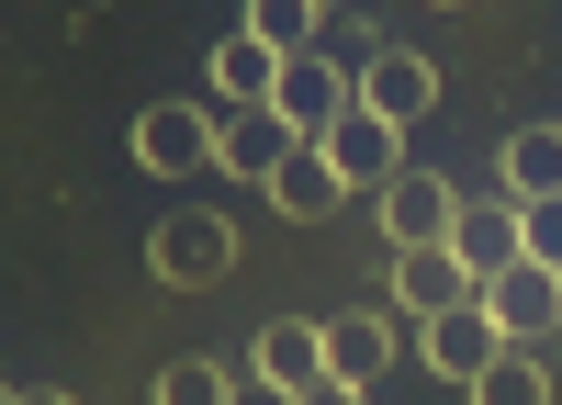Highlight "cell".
<instances>
[{"label": "cell", "mask_w": 562, "mask_h": 405, "mask_svg": "<svg viewBox=\"0 0 562 405\" xmlns=\"http://www.w3.org/2000/svg\"><path fill=\"white\" fill-rule=\"evenodd\" d=\"M315 147H326V169H338L349 192H383V180L405 169V124H383V113H360V102H349L338 124L315 135Z\"/></svg>", "instance_id": "cell-6"}, {"label": "cell", "mask_w": 562, "mask_h": 405, "mask_svg": "<svg viewBox=\"0 0 562 405\" xmlns=\"http://www.w3.org/2000/svg\"><path fill=\"white\" fill-rule=\"evenodd\" d=\"M12 394H23V383H0V405H12Z\"/></svg>", "instance_id": "cell-24"}, {"label": "cell", "mask_w": 562, "mask_h": 405, "mask_svg": "<svg viewBox=\"0 0 562 405\" xmlns=\"http://www.w3.org/2000/svg\"><path fill=\"white\" fill-rule=\"evenodd\" d=\"M315 12H326V0H315Z\"/></svg>", "instance_id": "cell-25"}, {"label": "cell", "mask_w": 562, "mask_h": 405, "mask_svg": "<svg viewBox=\"0 0 562 405\" xmlns=\"http://www.w3.org/2000/svg\"><path fill=\"white\" fill-rule=\"evenodd\" d=\"M484 315L506 327V349H551V338H562V270H540V259L495 270V282H484Z\"/></svg>", "instance_id": "cell-4"}, {"label": "cell", "mask_w": 562, "mask_h": 405, "mask_svg": "<svg viewBox=\"0 0 562 405\" xmlns=\"http://www.w3.org/2000/svg\"><path fill=\"white\" fill-rule=\"evenodd\" d=\"M518 248H529L540 270H562V192H551V203H518Z\"/></svg>", "instance_id": "cell-20"}, {"label": "cell", "mask_w": 562, "mask_h": 405, "mask_svg": "<svg viewBox=\"0 0 562 405\" xmlns=\"http://www.w3.org/2000/svg\"><path fill=\"white\" fill-rule=\"evenodd\" d=\"M416 349H428V372H439V383H484V372H495V349H506V327L484 315V293H461V304H439L428 327H416Z\"/></svg>", "instance_id": "cell-3"}, {"label": "cell", "mask_w": 562, "mask_h": 405, "mask_svg": "<svg viewBox=\"0 0 562 405\" xmlns=\"http://www.w3.org/2000/svg\"><path fill=\"white\" fill-rule=\"evenodd\" d=\"M450 259L473 270V282L518 270V259H529V248H518V192H495V203H461V214H450Z\"/></svg>", "instance_id": "cell-10"}, {"label": "cell", "mask_w": 562, "mask_h": 405, "mask_svg": "<svg viewBox=\"0 0 562 405\" xmlns=\"http://www.w3.org/2000/svg\"><path fill=\"white\" fill-rule=\"evenodd\" d=\"M248 372H259V383H281V394L326 383V327H304V315H270L259 349H248Z\"/></svg>", "instance_id": "cell-14"}, {"label": "cell", "mask_w": 562, "mask_h": 405, "mask_svg": "<svg viewBox=\"0 0 562 405\" xmlns=\"http://www.w3.org/2000/svg\"><path fill=\"white\" fill-rule=\"evenodd\" d=\"M450 12H461V0H450Z\"/></svg>", "instance_id": "cell-26"}, {"label": "cell", "mask_w": 562, "mask_h": 405, "mask_svg": "<svg viewBox=\"0 0 562 405\" xmlns=\"http://www.w3.org/2000/svg\"><path fill=\"white\" fill-rule=\"evenodd\" d=\"M371 203H383V248H450V214H461V192H450L439 169H394Z\"/></svg>", "instance_id": "cell-5"}, {"label": "cell", "mask_w": 562, "mask_h": 405, "mask_svg": "<svg viewBox=\"0 0 562 405\" xmlns=\"http://www.w3.org/2000/svg\"><path fill=\"white\" fill-rule=\"evenodd\" d=\"M270 113L293 124V135H326V124L349 113V68H338V57H315V45H304V57H281V79H270Z\"/></svg>", "instance_id": "cell-7"}, {"label": "cell", "mask_w": 562, "mask_h": 405, "mask_svg": "<svg viewBox=\"0 0 562 405\" xmlns=\"http://www.w3.org/2000/svg\"><path fill=\"white\" fill-rule=\"evenodd\" d=\"M383 282H394V304L416 315V327H428L439 304H461V293H484V282H473V270H461L450 248H394V270H383Z\"/></svg>", "instance_id": "cell-13"}, {"label": "cell", "mask_w": 562, "mask_h": 405, "mask_svg": "<svg viewBox=\"0 0 562 405\" xmlns=\"http://www.w3.org/2000/svg\"><path fill=\"white\" fill-rule=\"evenodd\" d=\"M248 34L281 45V57H304V45H315V0H248Z\"/></svg>", "instance_id": "cell-18"}, {"label": "cell", "mask_w": 562, "mask_h": 405, "mask_svg": "<svg viewBox=\"0 0 562 405\" xmlns=\"http://www.w3.org/2000/svg\"><path fill=\"white\" fill-rule=\"evenodd\" d=\"M270 203H281V225H315V214H338V203H349V180L326 169V147L304 135V147L270 169Z\"/></svg>", "instance_id": "cell-15"}, {"label": "cell", "mask_w": 562, "mask_h": 405, "mask_svg": "<svg viewBox=\"0 0 562 405\" xmlns=\"http://www.w3.org/2000/svg\"><path fill=\"white\" fill-rule=\"evenodd\" d=\"M349 102H360V113H383V124H416V113L439 102V68H428V57H405V45H371V68L349 79Z\"/></svg>", "instance_id": "cell-9"}, {"label": "cell", "mask_w": 562, "mask_h": 405, "mask_svg": "<svg viewBox=\"0 0 562 405\" xmlns=\"http://www.w3.org/2000/svg\"><path fill=\"white\" fill-rule=\"evenodd\" d=\"M551 349H495V372L484 383H461V394H473V405H551Z\"/></svg>", "instance_id": "cell-17"}, {"label": "cell", "mask_w": 562, "mask_h": 405, "mask_svg": "<svg viewBox=\"0 0 562 405\" xmlns=\"http://www.w3.org/2000/svg\"><path fill=\"white\" fill-rule=\"evenodd\" d=\"M12 405H79V394H68V383H23Z\"/></svg>", "instance_id": "cell-23"}, {"label": "cell", "mask_w": 562, "mask_h": 405, "mask_svg": "<svg viewBox=\"0 0 562 405\" xmlns=\"http://www.w3.org/2000/svg\"><path fill=\"white\" fill-rule=\"evenodd\" d=\"M506 192H518V203L562 192V124H518V135H506Z\"/></svg>", "instance_id": "cell-16"}, {"label": "cell", "mask_w": 562, "mask_h": 405, "mask_svg": "<svg viewBox=\"0 0 562 405\" xmlns=\"http://www.w3.org/2000/svg\"><path fill=\"white\" fill-rule=\"evenodd\" d=\"M214 113L225 102H147V113H135V169H147V180L214 169Z\"/></svg>", "instance_id": "cell-2"}, {"label": "cell", "mask_w": 562, "mask_h": 405, "mask_svg": "<svg viewBox=\"0 0 562 405\" xmlns=\"http://www.w3.org/2000/svg\"><path fill=\"white\" fill-rule=\"evenodd\" d=\"M225 405H293V394H281V383H259V372H248V383H225Z\"/></svg>", "instance_id": "cell-21"}, {"label": "cell", "mask_w": 562, "mask_h": 405, "mask_svg": "<svg viewBox=\"0 0 562 405\" xmlns=\"http://www.w3.org/2000/svg\"><path fill=\"white\" fill-rule=\"evenodd\" d=\"M394 372V315L383 304H360V315H326V383H383Z\"/></svg>", "instance_id": "cell-11"}, {"label": "cell", "mask_w": 562, "mask_h": 405, "mask_svg": "<svg viewBox=\"0 0 562 405\" xmlns=\"http://www.w3.org/2000/svg\"><path fill=\"white\" fill-rule=\"evenodd\" d=\"M293 405H371V394H360V383H304Z\"/></svg>", "instance_id": "cell-22"}, {"label": "cell", "mask_w": 562, "mask_h": 405, "mask_svg": "<svg viewBox=\"0 0 562 405\" xmlns=\"http://www.w3.org/2000/svg\"><path fill=\"white\" fill-rule=\"evenodd\" d=\"M147 394H158V405H225V372H214V360H169Z\"/></svg>", "instance_id": "cell-19"}, {"label": "cell", "mask_w": 562, "mask_h": 405, "mask_svg": "<svg viewBox=\"0 0 562 405\" xmlns=\"http://www.w3.org/2000/svg\"><path fill=\"white\" fill-rule=\"evenodd\" d=\"M293 147H304V135L281 124L270 102H248V113H214V169H225V180H259V192H270V169L293 158Z\"/></svg>", "instance_id": "cell-8"}, {"label": "cell", "mask_w": 562, "mask_h": 405, "mask_svg": "<svg viewBox=\"0 0 562 405\" xmlns=\"http://www.w3.org/2000/svg\"><path fill=\"white\" fill-rule=\"evenodd\" d=\"M147 270H158L169 293H203V282H225V270H237V225H225L214 203H180V214H158Z\"/></svg>", "instance_id": "cell-1"}, {"label": "cell", "mask_w": 562, "mask_h": 405, "mask_svg": "<svg viewBox=\"0 0 562 405\" xmlns=\"http://www.w3.org/2000/svg\"><path fill=\"white\" fill-rule=\"evenodd\" d=\"M270 79H281V45H259L248 23L237 34H214V57H203V90L225 113H248V102H270Z\"/></svg>", "instance_id": "cell-12"}]
</instances>
